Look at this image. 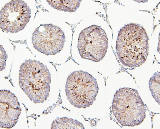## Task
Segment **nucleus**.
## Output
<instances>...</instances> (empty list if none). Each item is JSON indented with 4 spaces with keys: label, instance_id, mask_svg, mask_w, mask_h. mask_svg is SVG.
<instances>
[{
    "label": "nucleus",
    "instance_id": "1",
    "mask_svg": "<svg viewBox=\"0 0 160 129\" xmlns=\"http://www.w3.org/2000/svg\"><path fill=\"white\" fill-rule=\"evenodd\" d=\"M149 37L144 27L130 23L118 32L116 50L120 62L129 68L138 67L147 61L149 55Z\"/></svg>",
    "mask_w": 160,
    "mask_h": 129
},
{
    "label": "nucleus",
    "instance_id": "2",
    "mask_svg": "<svg viewBox=\"0 0 160 129\" xmlns=\"http://www.w3.org/2000/svg\"><path fill=\"white\" fill-rule=\"evenodd\" d=\"M51 74L47 67L36 60H26L20 66L19 85L34 103H43L49 97Z\"/></svg>",
    "mask_w": 160,
    "mask_h": 129
},
{
    "label": "nucleus",
    "instance_id": "3",
    "mask_svg": "<svg viewBox=\"0 0 160 129\" xmlns=\"http://www.w3.org/2000/svg\"><path fill=\"white\" fill-rule=\"evenodd\" d=\"M118 123L123 127H135L142 124L146 118L147 108L138 91L123 87L116 91L112 106Z\"/></svg>",
    "mask_w": 160,
    "mask_h": 129
},
{
    "label": "nucleus",
    "instance_id": "4",
    "mask_svg": "<svg viewBox=\"0 0 160 129\" xmlns=\"http://www.w3.org/2000/svg\"><path fill=\"white\" fill-rule=\"evenodd\" d=\"M70 103L78 109L89 107L96 100L98 92L96 79L88 72L78 71L68 76L65 87Z\"/></svg>",
    "mask_w": 160,
    "mask_h": 129
},
{
    "label": "nucleus",
    "instance_id": "5",
    "mask_svg": "<svg viewBox=\"0 0 160 129\" xmlns=\"http://www.w3.org/2000/svg\"><path fill=\"white\" fill-rule=\"evenodd\" d=\"M108 48V38L100 27L92 25L80 32L78 48L81 57L98 62L104 58Z\"/></svg>",
    "mask_w": 160,
    "mask_h": 129
},
{
    "label": "nucleus",
    "instance_id": "6",
    "mask_svg": "<svg viewBox=\"0 0 160 129\" xmlns=\"http://www.w3.org/2000/svg\"><path fill=\"white\" fill-rule=\"evenodd\" d=\"M33 48L47 55H55L62 51L66 42V36L59 27L52 24H41L32 33Z\"/></svg>",
    "mask_w": 160,
    "mask_h": 129
},
{
    "label": "nucleus",
    "instance_id": "7",
    "mask_svg": "<svg viewBox=\"0 0 160 129\" xmlns=\"http://www.w3.org/2000/svg\"><path fill=\"white\" fill-rule=\"evenodd\" d=\"M31 11L24 1H12L1 11L0 27L7 32L16 33L23 30L30 18Z\"/></svg>",
    "mask_w": 160,
    "mask_h": 129
},
{
    "label": "nucleus",
    "instance_id": "8",
    "mask_svg": "<svg viewBox=\"0 0 160 129\" xmlns=\"http://www.w3.org/2000/svg\"><path fill=\"white\" fill-rule=\"evenodd\" d=\"M22 112L16 96L10 91L0 92V127L10 129L16 125Z\"/></svg>",
    "mask_w": 160,
    "mask_h": 129
},
{
    "label": "nucleus",
    "instance_id": "9",
    "mask_svg": "<svg viewBox=\"0 0 160 129\" xmlns=\"http://www.w3.org/2000/svg\"><path fill=\"white\" fill-rule=\"evenodd\" d=\"M81 0H69V1H47L50 6L57 10L73 12L76 11L80 5Z\"/></svg>",
    "mask_w": 160,
    "mask_h": 129
},
{
    "label": "nucleus",
    "instance_id": "10",
    "mask_svg": "<svg viewBox=\"0 0 160 129\" xmlns=\"http://www.w3.org/2000/svg\"><path fill=\"white\" fill-rule=\"evenodd\" d=\"M52 129H83V125L77 120L67 117L57 118L51 125Z\"/></svg>",
    "mask_w": 160,
    "mask_h": 129
},
{
    "label": "nucleus",
    "instance_id": "11",
    "mask_svg": "<svg viewBox=\"0 0 160 129\" xmlns=\"http://www.w3.org/2000/svg\"><path fill=\"white\" fill-rule=\"evenodd\" d=\"M149 87L152 96L156 102L160 104V72L155 73L150 78Z\"/></svg>",
    "mask_w": 160,
    "mask_h": 129
},
{
    "label": "nucleus",
    "instance_id": "12",
    "mask_svg": "<svg viewBox=\"0 0 160 129\" xmlns=\"http://www.w3.org/2000/svg\"><path fill=\"white\" fill-rule=\"evenodd\" d=\"M8 57V54L2 45H1L0 51V68L1 71L5 69L6 66V61Z\"/></svg>",
    "mask_w": 160,
    "mask_h": 129
}]
</instances>
